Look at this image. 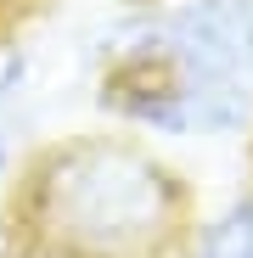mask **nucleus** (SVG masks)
<instances>
[{
	"label": "nucleus",
	"instance_id": "nucleus-2",
	"mask_svg": "<svg viewBox=\"0 0 253 258\" xmlns=\"http://www.w3.org/2000/svg\"><path fill=\"white\" fill-rule=\"evenodd\" d=\"M84 73L169 68L253 90V0H124L79 39Z\"/></svg>",
	"mask_w": 253,
	"mask_h": 258
},
{
	"label": "nucleus",
	"instance_id": "nucleus-1",
	"mask_svg": "<svg viewBox=\"0 0 253 258\" xmlns=\"http://www.w3.org/2000/svg\"><path fill=\"white\" fill-rule=\"evenodd\" d=\"M191 213L197 185L175 152L90 123L23 152L0 230L17 258H175Z\"/></svg>",
	"mask_w": 253,
	"mask_h": 258
},
{
	"label": "nucleus",
	"instance_id": "nucleus-3",
	"mask_svg": "<svg viewBox=\"0 0 253 258\" xmlns=\"http://www.w3.org/2000/svg\"><path fill=\"white\" fill-rule=\"evenodd\" d=\"M90 112L124 135H141L163 152H220L253 141V90L203 84L169 68H124L90 79Z\"/></svg>",
	"mask_w": 253,
	"mask_h": 258
},
{
	"label": "nucleus",
	"instance_id": "nucleus-5",
	"mask_svg": "<svg viewBox=\"0 0 253 258\" xmlns=\"http://www.w3.org/2000/svg\"><path fill=\"white\" fill-rule=\"evenodd\" d=\"M23 152H28V141L17 135V129L0 118V208H6V197H12V185H17V168H23Z\"/></svg>",
	"mask_w": 253,
	"mask_h": 258
},
{
	"label": "nucleus",
	"instance_id": "nucleus-4",
	"mask_svg": "<svg viewBox=\"0 0 253 258\" xmlns=\"http://www.w3.org/2000/svg\"><path fill=\"white\" fill-rule=\"evenodd\" d=\"M175 258H253V180L220 202H197Z\"/></svg>",
	"mask_w": 253,
	"mask_h": 258
}]
</instances>
